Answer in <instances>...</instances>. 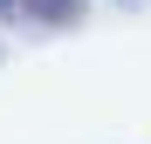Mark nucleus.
Here are the masks:
<instances>
[{"label":"nucleus","instance_id":"f257e3e1","mask_svg":"<svg viewBox=\"0 0 151 144\" xmlns=\"http://www.w3.org/2000/svg\"><path fill=\"white\" fill-rule=\"evenodd\" d=\"M89 14V0H0V21L14 28H76Z\"/></svg>","mask_w":151,"mask_h":144}]
</instances>
